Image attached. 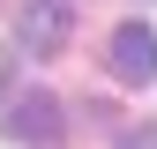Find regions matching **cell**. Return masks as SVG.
Here are the masks:
<instances>
[{
    "label": "cell",
    "instance_id": "obj_4",
    "mask_svg": "<svg viewBox=\"0 0 157 149\" xmlns=\"http://www.w3.org/2000/svg\"><path fill=\"white\" fill-rule=\"evenodd\" d=\"M120 149H157V127H127V134H120Z\"/></svg>",
    "mask_w": 157,
    "mask_h": 149
},
{
    "label": "cell",
    "instance_id": "obj_5",
    "mask_svg": "<svg viewBox=\"0 0 157 149\" xmlns=\"http://www.w3.org/2000/svg\"><path fill=\"white\" fill-rule=\"evenodd\" d=\"M0 89H8V52H0Z\"/></svg>",
    "mask_w": 157,
    "mask_h": 149
},
{
    "label": "cell",
    "instance_id": "obj_3",
    "mask_svg": "<svg viewBox=\"0 0 157 149\" xmlns=\"http://www.w3.org/2000/svg\"><path fill=\"white\" fill-rule=\"evenodd\" d=\"M15 37L30 52H60L67 45V0H23L15 8Z\"/></svg>",
    "mask_w": 157,
    "mask_h": 149
},
{
    "label": "cell",
    "instance_id": "obj_2",
    "mask_svg": "<svg viewBox=\"0 0 157 149\" xmlns=\"http://www.w3.org/2000/svg\"><path fill=\"white\" fill-rule=\"evenodd\" d=\"M8 134L23 149H60V104L45 97V89H30V97L8 104Z\"/></svg>",
    "mask_w": 157,
    "mask_h": 149
},
{
    "label": "cell",
    "instance_id": "obj_1",
    "mask_svg": "<svg viewBox=\"0 0 157 149\" xmlns=\"http://www.w3.org/2000/svg\"><path fill=\"white\" fill-rule=\"evenodd\" d=\"M112 74H120L127 89L157 82V30L150 23H120V30H112Z\"/></svg>",
    "mask_w": 157,
    "mask_h": 149
}]
</instances>
